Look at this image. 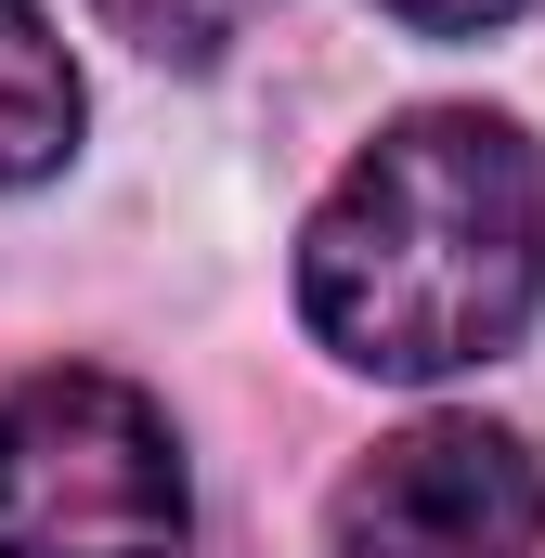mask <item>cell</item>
<instances>
[{
  "label": "cell",
  "instance_id": "8992f818",
  "mask_svg": "<svg viewBox=\"0 0 545 558\" xmlns=\"http://www.w3.org/2000/svg\"><path fill=\"white\" fill-rule=\"evenodd\" d=\"M403 39H494V26H520L533 0H377Z\"/></svg>",
  "mask_w": 545,
  "mask_h": 558
},
{
  "label": "cell",
  "instance_id": "6da1fadb",
  "mask_svg": "<svg viewBox=\"0 0 545 558\" xmlns=\"http://www.w3.org/2000/svg\"><path fill=\"white\" fill-rule=\"evenodd\" d=\"M545 299V156L494 105H415L299 221V312L351 377H481Z\"/></svg>",
  "mask_w": 545,
  "mask_h": 558
},
{
  "label": "cell",
  "instance_id": "3957f363",
  "mask_svg": "<svg viewBox=\"0 0 545 558\" xmlns=\"http://www.w3.org/2000/svg\"><path fill=\"white\" fill-rule=\"evenodd\" d=\"M338 558H533L545 546V468L494 416H415L325 494Z\"/></svg>",
  "mask_w": 545,
  "mask_h": 558
},
{
  "label": "cell",
  "instance_id": "7a4b0ae2",
  "mask_svg": "<svg viewBox=\"0 0 545 558\" xmlns=\"http://www.w3.org/2000/svg\"><path fill=\"white\" fill-rule=\"evenodd\" d=\"M195 481L156 390L39 364L0 390V558H182Z\"/></svg>",
  "mask_w": 545,
  "mask_h": 558
},
{
  "label": "cell",
  "instance_id": "5b68a950",
  "mask_svg": "<svg viewBox=\"0 0 545 558\" xmlns=\"http://www.w3.org/2000/svg\"><path fill=\"white\" fill-rule=\"evenodd\" d=\"M92 13H105V39H131L143 65H221L261 26V0H92Z\"/></svg>",
  "mask_w": 545,
  "mask_h": 558
},
{
  "label": "cell",
  "instance_id": "277c9868",
  "mask_svg": "<svg viewBox=\"0 0 545 558\" xmlns=\"http://www.w3.org/2000/svg\"><path fill=\"white\" fill-rule=\"evenodd\" d=\"M78 118H92V92H78V65L52 39V13L39 0H0V195L13 182H52L78 156Z\"/></svg>",
  "mask_w": 545,
  "mask_h": 558
}]
</instances>
